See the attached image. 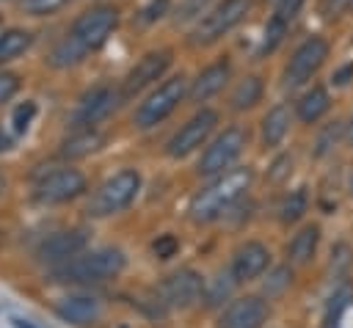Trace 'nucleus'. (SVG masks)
<instances>
[{"label": "nucleus", "instance_id": "1a4fd4ad", "mask_svg": "<svg viewBox=\"0 0 353 328\" xmlns=\"http://www.w3.org/2000/svg\"><path fill=\"white\" fill-rule=\"evenodd\" d=\"M215 124H218V113L212 110V107H199L171 138H168V143H165V154L168 157H174V160H179V157H188L190 152H196L210 135H212V130H215Z\"/></svg>", "mask_w": 353, "mask_h": 328}, {"label": "nucleus", "instance_id": "b1692460", "mask_svg": "<svg viewBox=\"0 0 353 328\" xmlns=\"http://www.w3.org/2000/svg\"><path fill=\"white\" fill-rule=\"evenodd\" d=\"M33 44V33L22 30V28H11L0 33V63H8L14 58H19L22 52H28Z\"/></svg>", "mask_w": 353, "mask_h": 328}, {"label": "nucleus", "instance_id": "473e14b6", "mask_svg": "<svg viewBox=\"0 0 353 328\" xmlns=\"http://www.w3.org/2000/svg\"><path fill=\"white\" fill-rule=\"evenodd\" d=\"M345 306H347V289L334 292L331 300H328V309H325V328H339V320H342Z\"/></svg>", "mask_w": 353, "mask_h": 328}, {"label": "nucleus", "instance_id": "aec40b11", "mask_svg": "<svg viewBox=\"0 0 353 328\" xmlns=\"http://www.w3.org/2000/svg\"><path fill=\"white\" fill-rule=\"evenodd\" d=\"M317 243H320V226H317V223H306L303 229H298V232L292 234V240L287 243V256H290V262L306 265V262L314 256Z\"/></svg>", "mask_w": 353, "mask_h": 328}, {"label": "nucleus", "instance_id": "2eb2a0df", "mask_svg": "<svg viewBox=\"0 0 353 328\" xmlns=\"http://www.w3.org/2000/svg\"><path fill=\"white\" fill-rule=\"evenodd\" d=\"M270 265V251L268 245H262L259 240H245L243 245H237V251L232 254V276L237 284H245V281H254L265 273V267Z\"/></svg>", "mask_w": 353, "mask_h": 328}, {"label": "nucleus", "instance_id": "bb28decb", "mask_svg": "<svg viewBox=\"0 0 353 328\" xmlns=\"http://www.w3.org/2000/svg\"><path fill=\"white\" fill-rule=\"evenodd\" d=\"M234 284H237V281H234L232 270H226V273H218V276L212 278L210 289L204 292V300H207V306H218V303H223V300L232 295Z\"/></svg>", "mask_w": 353, "mask_h": 328}, {"label": "nucleus", "instance_id": "5701e85b", "mask_svg": "<svg viewBox=\"0 0 353 328\" xmlns=\"http://www.w3.org/2000/svg\"><path fill=\"white\" fill-rule=\"evenodd\" d=\"M262 94H265L262 77H259V74H248V77H243V80L234 85V91H232V96H229V105H232L234 110H248V107H254V105L262 99Z\"/></svg>", "mask_w": 353, "mask_h": 328}, {"label": "nucleus", "instance_id": "f704fd0d", "mask_svg": "<svg viewBox=\"0 0 353 328\" xmlns=\"http://www.w3.org/2000/svg\"><path fill=\"white\" fill-rule=\"evenodd\" d=\"M168 3L171 0H149L143 8H141V14H138V19L143 22V25H149V22H154V19H160L165 11H168Z\"/></svg>", "mask_w": 353, "mask_h": 328}, {"label": "nucleus", "instance_id": "393cba45", "mask_svg": "<svg viewBox=\"0 0 353 328\" xmlns=\"http://www.w3.org/2000/svg\"><path fill=\"white\" fill-rule=\"evenodd\" d=\"M306 207H309V190L306 187H295V190H290V193L281 196L276 212H279V221L281 223H295L306 212Z\"/></svg>", "mask_w": 353, "mask_h": 328}, {"label": "nucleus", "instance_id": "423d86ee", "mask_svg": "<svg viewBox=\"0 0 353 328\" xmlns=\"http://www.w3.org/2000/svg\"><path fill=\"white\" fill-rule=\"evenodd\" d=\"M188 94V83L182 74H174V77H165L154 91L146 94V99L135 107L132 113V124L138 130H152L157 124H163L182 102V96Z\"/></svg>", "mask_w": 353, "mask_h": 328}, {"label": "nucleus", "instance_id": "a211bd4d", "mask_svg": "<svg viewBox=\"0 0 353 328\" xmlns=\"http://www.w3.org/2000/svg\"><path fill=\"white\" fill-rule=\"evenodd\" d=\"M102 303L94 295H66L55 303V314L69 325H88L99 317Z\"/></svg>", "mask_w": 353, "mask_h": 328}, {"label": "nucleus", "instance_id": "9b49d317", "mask_svg": "<svg viewBox=\"0 0 353 328\" xmlns=\"http://www.w3.org/2000/svg\"><path fill=\"white\" fill-rule=\"evenodd\" d=\"M85 176L77 168H55L36 182L33 198L39 204H63L85 193Z\"/></svg>", "mask_w": 353, "mask_h": 328}, {"label": "nucleus", "instance_id": "a18cd8bd", "mask_svg": "<svg viewBox=\"0 0 353 328\" xmlns=\"http://www.w3.org/2000/svg\"><path fill=\"white\" fill-rule=\"evenodd\" d=\"M0 25H3V17H0Z\"/></svg>", "mask_w": 353, "mask_h": 328}, {"label": "nucleus", "instance_id": "c85d7f7f", "mask_svg": "<svg viewBox=\"0 0 353 328\" xmlns=\"http://www.w3.org/2000/svg\"><path fill=\"white\" fill-rule=\"evenodd\" d=\"M339 135H342V124H339V121H331V124H325V127L320 130L317 141H314V157H325V154H328V152L336 146Z\"/></svg>", "mask_w": 353, "mask_h": 328}, {"label": "nucleus", "instance_id": "ea45409f", "mask_svg": "<svg viewBox=\"0 0 353 328\" xmlns=\"http://www.w3.org/2000/svg\"><path fill=\"white\" fill-rule=\"evenodd\" d=\"M6 149H11V135L0 130V152H6Z\"/></svg>", "mask_w": 353, "mask_h": 328}, {"label": "nucleus", "instance_id": "0eeeda50", "mask_svg": "<svg viewBox=\"0 0 353 328\" xmlns=\"http://www.w3.org/2000/svg\"><path fill=\"white\" fill-rule=\"evenodd\" d=\"M325 58H328V41H325L323 36H309V39H303V41L295 47V52L290 55L287 66H284L281 85H284L287 91L306 85V83L320 72V66L325 63Z\"/></svg>", "mask_w": 353, "mask_h": 328}, {"label": "nucleus", "instance_id": "6e6552de", "mask_svg": "<svg viewBox=\"0 0 353 328\" xmlns=\"http://www.w3.org/2000/svg\"><path fill=\"white\" fill-rule=\"evenodd\" d=\"M245 141H248L245 130H240V127H226V130L218 132V135L212 138V143L204 149V154H201L196 171H199L201 176H218V174L229 171L232 163L243 154Z\"/></svg>", "mask_w": 353, "mask_h": 328}, {"label": "nucleus", "instance_id": "7c9ffc66", "mask_svg": "<svg viewBox=\"0 0 353 328\" xmlns=\"http://www.w3.org/2000/svg\"><path fill=\"white\" fill-rule=\"evenodd\" d=\"M290 281H292V270H290L287 265L273 267V270H270V276H268V281H265V295H268V298L281 295V292L290 287Z\"/></svg>", "mask_w": 353, "mask_h": 328}, {"label": "nucleus", "instance_id": "58836bf2", "mask_svg": "<svg viewBox=\"0 0 353 328\" xmlns=\"http://www.w3.org/2000/svg\"><path fill=\"white\" fill-rule=\"evenodd\" d=\"M273 168H276V171H270V179H273V182L284 179V176L290 174V168H292V157H290V154H281V157L273 163Z\"/></svg>", "mask_w": 353, "mask_h": 328}, {"label": "nucleus", "instance_id": "ddd939ff", "mask_svg": "<svg viewBox=\"0 0 353 328\" xmlns=\"http://www.w3.org/2000/svg\"><path fill=\"white\" fill-rule=\"evenodd\" d=\"M168 66H171V52L168 50H152V52L141 55L138 63L121 80V99H130V96L141 94L143 88H149L152 83H157L165 74Z\"/></svg>", "mask_w": 353, "mask_h": 328}, {"label": "nucleus", "instance_id": "4be33fe9", "mask_svg": "<svg viewBox=\"0 0 353 328\" xmlns=\"http://www.w3.org/2000/svg\"><path fill=\"white\" fill-rule=\"evenodd\" d=\"M102 146V135L94 130V127H85V130H74L63 143H61V154L63 157H85L91 152H97Z\"/></svg>", "mask_w": 353, "mask_h": 328}, {"label": "nucleus", "instance_id": "f3484780", "mask_svg": "<svg viewBox=\"0 0 353 328\" xmlns=\"http://www.w3.org/2000/svg\"><path fill=\"white\" fill-rule=\"evenodd\" d=\"M229 74H232V63L229 58H221L210 66H204L193 80H190V88H188V99L201 105L207 99H212L226 83H229Z\"/></svg>", "mask_w": 353, "mask_h": 328}, {"label": "nucleus", "instance_id": "39448f33", "mask_svg": "<svg viewBox=\"0 0 353 328\" xmlns=\"http://www.w3.org/2000/svg\"><path fill=\"white\" fill-rule=\"evenodd\" d=\"M251 6H254V0H221V3H215L190 30V44L207 47V44L221 41L226 33H232L248 17Z\"/></svg>", "mask_w": 353, "mask_h": 328}, {"label": "nucleus", "instance_id": "7ed1b4c3", "mask_svg": "<svg viewBox=\"0 0 353 328\" xmlns=\"http://www.w3.org/2000/svg\"><path fill=\"white\" fill-rule=\"evenodd\" d=\"M124 265L127 259L119 248H94L52 267L50 278L63 281V284H102V281L116 278L124 270Z\"/></svg>", "mask_w": 353, "mask_h": 328}, {"label": "nucleus", "instance_id": "a19ab883", "mask_svg": "<svg viewBox=\"0 0 353 328\" xmlns=\"http://www.w3.org/2000/svg\"><path fill=\"white\" fill-rule=\"evenodd\" d=\"M11 322H14V328H36L30 320H22V317H14Z\"/></svg>", "mask_w": 353, "mask_h": 328}, {"label": "nucleus", "instance_id": "c9c22d12", "mask_svg": "<svg viewBox=\"0 0 353 328\" xmlns=\"http://www.w3.org/2000/svg\"><path fill=\"white\" fill-rule=\"evenodd\" d=\"M17 91H19V77H17V74L3 72V74H0V105H3V102H8Z\"/></svg>", "mask_w": 353, "mask_h": 328}, {"label": "nucleus", "instance_id": "2f4dec72", "mask_svg": "<svg viewBox=\"0 0 353 328\" xmlns=\"http://www.w3.org/2000/svg\"><path fill=\"white\" fill-rule=\"evenodd\" d=\"M69 0H19V8L30 17H50L55 11H61Z\"/></svg>", "mask_w": 353, "mask_h": 328}, {"label": "nucleus", "instance_id": "20e7f679", "mask_svg": "<svg viewBox=\"0 0 353 328\" xmlns=\"http://www.w3.org/2000/svg\"><path fill=\"white\" fill-rule=\"evenodd\" d=\"M141 190V174L135 168H121L110 174L85 201V215L91 218H110L124 212Z\"/></svg>", "mask_w": 353, "mask_h": 328}, {"label": "nucleus", "instance_id": "c756f323", "mask_svg": "<svg viewBox=\"0 0 353 328\" xmlns=\"http://www.w3.org/2000/svg\"><path fill=\"white\" fill-rule=\"evenodd\" d=\"M33 116H36V102H30V99L19 102L14 107V113H11V130H14V135H25L28 127H30V121H33Z\"/></svg>", "mask_w": 353, "mask_h": 328}, {"label": "nucleus", "instance_id": "f8f14e48", "mask_svg": "<svg viewBox=\"0 0 353 328\" xmlns=\"http://www.w3.org/2000/svg\"><path fill=\"white\" fill-rule=\"evenodd\" d=\"M201 295H204V281L190 267H182V270L171 273L157 287V300H160V306H168V309H188Z\"/></svg>", "mask_w": 353, "mask_h": 328}, {"label": "nucleus", "instance_id": "f03ea898", "mask_svg": "<svg viewBox=\"0 0 353 328\" xmlns=\"http://www.w3.org/2000/svg\"><path fill=\"white\" fill-rule=\"evenodd\" d=\"M251 182H254V171L248 165L245 168H229V171L218 174L207 187H201L190 198V207H188L190 221L193 223H210V221L226 215V209H232L245 196Z\"/></svg>", "mask_w": 353, "mask_h": 328}, {"label": "nucleus", "instance_id": "4468645a", "mask_svg": "<svg viewBox=\"0 0 353 328\" xmlns=\"http://www.w3.org/2000/svg\"><path fill=\"white\" fill-rule=\"evenodd\" d=\"M88 245V232L85 229H63L50 234L47 240H41V245L36 248V262L58 267L63 262H69L72 256L83 254Z\"/></svg>", "mask_w": 353, "mask_h": 328}, {"label": "nucleus", "instance_id": "4c0bfd02", "mask_svg": "<svg viewBox=\"0 0 353 328\" xmlns=\"http://www.w3.org/2000/svg\"><path fill=\"white\" fill-rule=\"evenodd\" d=\"M350 8H353V0H323V11L328 17H342Z\"/></svg>", "mask_w": 353, "mask_h": 328}, {"label": "nucleus", "instance_id": "72a5a7b5", "mask_svg": "<svg viewBox=\"0 0 353 328\" xmlns=\"http://www.w3.org/2000/svg\"><path fill=\"white\" fill-rule=\"evenodd\" d=\"M176 251H179V240H176L174 234H160V237L152 243V254H154L157 259H171Z\"/></svg>", "mask_w": 353, "mask_h": 328}, {"label": "nucleus", "instance_id": "e433bc0d", "mask_svg": "<svg viewBox=\"0 0 353 328\" xmlns=\"http://www.w3.org/2000/svg\"><path fill=\"white\" fill-rule=\"evenodd\" d=\"M306 0H276V14L279 17H284L287 22L301 11V6H303Z\"/></svg>", "mask_w": 353, "mask_h": 328}, {"label": "nucleus", "instance_id": "9d476101", "mask_svg": "<svg viewBox=\"0 0 353 328\" xmlns=\"http://www.w3.org/2000/svg\"><path fill=\"white\" fill-rule=\"evenodd\" d=\"M121 99V88L113 85H94L91 91H85L72 113V130H85V127H97L99 121H105Z\"/></svg>", "mask_w": 353, "mask_h": 328}, {"label": "nucleus", "instance_id": "a878e982", "mask_svg": "<svg viewBox=\"0 0 353 328\" xmlns=\"http://www.w3.org/2000/svg\"><path fill=\"white\" fill-rule=\"evenodd\" d=\"M287 19L284 17H279V14H273L270 19H268V25H265V33H262V39H259V47H256V58H265V55H270L279 44H281V39H284V33H287Z\"/></svg>", "mask_w": 353, "mask_h": 328}, {"label": "nucleus", "instance_id": "412c9836", "mask_svg": "<svg viewBox=\"0 0 353 328\" xmlns=\"http://www.w3.org/2000/svg\"><path fill=\"white\" fill-rule=\"evenodd\" d=\"M290 121H292L290 107L287 105H273L262 119V143L265 146H279L284 141V135L290 132Z\"/></svg>", "mask_w": 353, "mask_h": 328}, {"label": "nucleus", "instance_id": "c03bdc74", "mask_svg": "<svg viewBox=\"0 0 353 328\" xmlns=\"http://www.w3.org/2000/svg\"><path fill=\"white\" fill-rule=\"evenodd\" d=\"M347 187H350V196H353V171H350V185Z\"/></svg>", "mask_w": 353, "mask_h": 328}, {"label": "nucleus", "instance_id": "dca6fc26", "mask_svg": "<svg viewBox=\"0 0 353 328\" xmlns=\"http://www.w3.org/2000/svg\"><path fill=\"white\" fill-rule=\"evenodd\" d=\"M268 317V303L256 295L234 298L218 317V328H262Z\"/></svg>", "mask_w": 353, "mask_h": 328}, {"label": "nucleus", "instance_id": "37998d69", "mask_svg": "<svg viewBox=\"0 0 353 328\" xmlns=\"http://www.w3.org/2000/svg\"><path fill=\"white\" fill-rule=\"evenodd\" d=\"M3 190H6V179L0 176V196H3Z\"/></svg>", "mask_w": 353, "mask_h": 328}, {"label": "nucleus", "instance_id": "f257e3e1", "mask_svg": "<svg viewBox=\"0 0 353 328\" xmlns=\"http://www.w3.org/2000/svg\"><path fill=\"white\" fill-rule=\"evenodd\" d=\"M116 25H119V11L113 6L99 3V6L85 8L83 14L74 17L69 30L52 44L47 63L52 69H69V66L83 63L88 52H97L110 39Z\"/></svg>", "mask_w": 353, "mask_h": 328}, {"label": "nucleus", "instance_id": "79ce46f5", "mask_svg": "<svg viewBox=\"0 0 353 328\" xmlns=\"http://www.w3.org/2000/svg\"><path fill=\"white\" fill-rule=\"evenodd\" d=\"M345 138L353 143V113H350V119H347V124H345Z\"/></svg>", "mask_w": 353, "mask_h": 328}, {"label": "nucleus", "instance_id": "6ab92c4d", "mask_svg": "<svg viewBox=\"0 0 353 328\" xmlns=\"http://www.w3.org/2000/svg\"><path fill=\"white\" fill-rule=\"evenodd\" d=\"M328 107H331V96H328V91H325L323 85L306 88V91L301 94V99L295 102V113H298V119H301L303 124L320 121V119L328 113Z\"/></svg>", "mask_w": 353, "mask_h": 328}, {"label": "nucleus", "instance_id": "cd10ccee", "mask_svg": "<svg viewBox=\"0 0 353 328\" xmlns=\"http://www.w3.org/2000/svg\"><path fill=\"white\" fill-rule=\"evenodd\" d=\"M212 0H179L174 8V25H188L193 19H201L207 14V6Z\"/></svg>", "mask_w": 353, "mask_h": 328}]
</instances>
